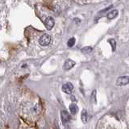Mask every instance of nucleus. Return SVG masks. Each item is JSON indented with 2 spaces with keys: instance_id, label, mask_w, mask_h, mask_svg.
I'll return each mask as SVG.
<instances>
[{
  "instance_id": "nucleus-3",
  "label": "nucleus",
  "mask_w": 129,
  "mask_h": 129,
  "mask_svg": "<svg viewBox=\"0 0 129 129\" xmlns=\"http://www.w3.org/2000/svg\"><path fill=\"white\" fill-rule=\"evenodd\" d=\"M129 83V76H121L117 78L116 85L119 86H126Z\"/></svg>"
},
{
  "instance_id": "nucleus-1",
  "label": "nucleus",
  "mask_w": 129,
  "mask_h": 129,
  "mask_svg": "<svg viewBox=\"0 0 129 129\" xmlns=\"http://www.w3.org/2000/svg\"><path fill=\"white\" fill-rule=\"evenodd\" d=\"M39 43L41 46H49L51 43V36L48 34H44L40 38Z\"/></svg>"
},
{
  "instance_id": "nucleus-12",
  "label": "nucleus",
  "mask_w": 129,
  "mask_h": 129,
  "mask_svg": "<svg viewBox=\"0 0 129 129\" xmlns=\"http://www.w3.org/2000/svg\"><path fill=\"white\" fill-rule=\"evenodd\" d=\"M75 42H76V39L74 37H72V38H70L69 40H68V43H67V45L68 47H73V45L75 44Z\"/></svg>"
},
{
  "instance_id": "nucleus-7",
  "label": "nucleus",
  "mask_w": 129,
  "mask_h": 129,
  "mask_svg": "<svg viewBox=\"0 0 129 129\" xmlns=\"http://www.w3.org/2000/svg\"><path fill=\"white\" fill-rule=\"evenodd\" d=\"M118 14H119L118 10H110V11H109L108 15H107V18H108L109 20H113L117 16Z\"/></svg>"
},
{
  "instance_id": "nucleus-13",
  "label": "nucleus",
  "mask_w": 129,
  "mask_h": 129,
  "mask_svg": "<svg viewBox=\"0 0 129 129\" xmlns=\"http://www.w3.org/2000/svg\"><path fill=\"white\" fill-rule=\"evenodd\" d=\"M91 98H92V99H93L94 102H96V90H94L93 92H92Z\"/></svg>"
},
{
  "instance_id": "nucleus-8",
  "label": "nucleus",
  "mask_w": 129,
  "mask_h": 129,
  "mask_svg": "<svg viewBox=\"0 0 129 129\" xmlns=\"http://www.w3.org/2000/svg\"><path fill=\"white\" fill-rule=\"evenodd\" d=\"M69 110H70L71 114L75 115V114H77V112L78 111V107L75 103H72V104H70V106H69Z\"/></svg>"
},
{
  "instance_id": "nucleus-10",
  "label": "nucleus",
  "mask_w": 129,
  "mask_h": 129,
  "mask_svg": "<svg viewBox=\"0 0 129 129\" xmlns=\"http://www.w3.org/2000/svg\"><path fill=\"white\" fill-rule=\"evenodd\" d=\"M108 42L110 44V45H111L112 51L113 52L115 51V49H116V41L114 39H110V40H108Z\"/></svg>"
},
{
  "instance_id": "nucleus-6",
  "label": "nucleus",
  "mask_w": 129,
  "mask_h": 129,
  "mask_svg": "<svg viewBox=\"0 0 129 129\" xmlns=\"http://www.w3.org/2000/svg\"><path fill=\"white\" fill-rule=\"evenodd\" d=\"M75 61H73V60L71 59H68L65 60L64 65H63V69L65 70H69L70 69H72V68L75 65Z\"/></svg>"
},
{
  "instance_id": "nucleus-11",
  "label": "nucleus",
  "mask_w": 129,
  "mask_h": 129,
  "mask_svg": "<svg viewBox=\"0 0 129 129\" xmlns=\"http://www.w3.org/2000/svg\"><path fill=\"white\" fill-rule=\"evenodd\" d=\"M92 50H93V48L92 47H84L83 49H81V52H83V53H89V52H91Z\"/></svg>"
},
{
  "instance_id": "nucleus-5",
  "label": "nucleus",
  "mask_w": 129,
  "mask_h": 129,
  "mask_svg": "<svg viewBox=\"0 0 129 129\" xmlns=\"http://www.w3.org/2000/svg\"><path fill=\"white\" fill-rule=\"evenodd\" d=\"M54 24H55V21L52 17L49 16L45 20V21H44V25H45V28L48 30L52 29V28L54 27Z\"/></svg>"
},
{
  "instance_id": "nucleus-9",
  "label": "nucleus",
  "mask_w": 129,
  "mask_h": 129,
  "mask_svg": "<svg viewBox=\"0 0 129 129\" xmlns=\"http://www.w3.org/2000/svg\"><path fill=\"white\" fill-rule=\"evenodd\" d=\"M87 115H88L87 111H86V110L84 109L82 111H81V121H82L84 123H86V122H87V118H88Z\"/></svg>"
},
{
  "instance_id": "nucleus-4",
  "label": "nucleus",
  "mask_w": 129,
  "mask_h": 129,
  "mask_svg": "<svg viewBox=\"0 0 129 129\" xmlns=\"http://www.w3.org/2000/svg\"><path fill=\"white\" fill-rule=\"evenodd\" d=\"M62 90L65 94H72L73 91V85L70 82L65 83L62 86Z\"/></svg>"
},
{
  "instance_id": "nucleus-2",
  "label": "nucleus",
  "mask_w": 129,
  "mask_h": 129,
  "mask_svg": "<svg viewBox=\"0 0 129 129\" xmlns=\"http://www.w3.org/2000/svg\"><path fill=\"white\" fill-rule=\"evenodd\" d=\"M60 118H61V121L63 125H67L69 123L70 120V115L66 110H61L60 111Z\"/></svg>"
}]
</instances>
